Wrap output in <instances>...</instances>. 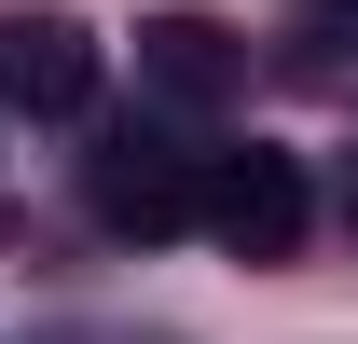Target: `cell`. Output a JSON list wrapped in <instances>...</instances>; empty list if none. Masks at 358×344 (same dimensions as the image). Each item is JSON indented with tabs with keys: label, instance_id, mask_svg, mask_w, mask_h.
I'll list each match as a JSON object with an SVG mask.
<instances>
[{
	"label": "cell",
	"instance_id": "cell-4",
	"mask_svg": "<svg viewBox=\"0 0 358 344\" xmlns=\"http://www.w3.org/2000/svg\"><path fill=\"white\" fill-rule=\"evenodd\" d=\"M138 69H152L166 96H221L234 83V42L207 28V14H152V28H138Z\"/></svg>",
	"mask_w": 358,
	"mask_h": 344
},
{
	"label": "cell",
	"instance_id": "cell-3",
	"mask_svg": "<svg viewBox=\"0 0 358 344\" xmlns=\"http://www.w3.org/2000/svg\"><path fill=\"white\" fill-rule=\"evenodd\" d=\"M96 207L138 220V234H166V220H193V166L152 152V138H124V152H96Z\"/></svg>",
	"mask_w": 358,
	"mask_h": 344
},
{
	"label": "cell",
	"instance_id": "cell-2",
	"mask_svg": "<svg viewBox=\"0 0 358 344\" xmlns=\"http://www.w3.org/2000/svg\"><path fill=\"white\" fill-rule=\"evenodd\" d=\"M0 110H14V124H83L96 110V28H69V14H0Z\"/></svg>",
	"mask_w": 358,
	"mask_h": 344
},
{
	"label": "cell",
	"instance_id": "cell-1",
	"mask_svg": "<svg viewBox=\"0 0 358 344\" xmlns=\"http://www.w3.org/2000/svg\"><path fill=\"white\" fill-rule=\"evenodd\" d=\"M193 220H207L221 248H248V261H289L303 248V166L248 138V152H221V166L193 179Z\"/></svg>",
	"mask_w": 358,
	"mask_h": 344
}]
</instances>
